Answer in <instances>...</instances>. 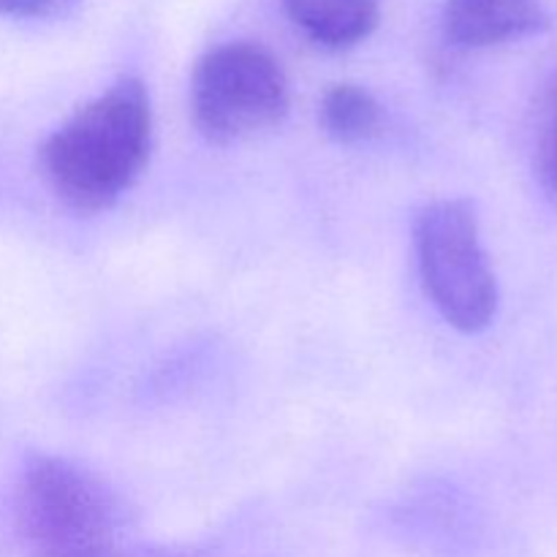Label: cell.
Segmentation results:
<instances>
[{
  "label": "cell",
  "instance_id": "4",
  "mask_svg": "<svg viewBox=\"0 0 557 557\" xmlns=\"http://www.w3.org/2000/svg\"><path fill=\"white\" fill-rule=\"evenodd\" d=\"M190 112L196 131L212 145L264 134L288 114L286 71L259 44H221L196 63Z\"/></svg>",
  "mask_w": 557,
  "mask_h": 557
},
{
  "label": "cell",
  "instance_id": "3",
  "mask_svg": "<svg viewBox=\"0 0 557 557\" xmlns=\"http://www.w3.org/2000/svg\"><path fill=\"white\" fill-rule=\"evenodd\" d=\"M422 286L446 324L476 335L498 313V281L479 232L476 207L468 199H441L413 221Z\"/></svg>",
  "mask_w": 557,
  "mask_h": 557
},
{
  "label": "cell",
  "instance_id": "8",
  "mask_svg": "<svg viewBox=\"0 0 557 557\" xmlns=\"http://www.w3.org/2000/svg\"><path fill=\"white\" fill-rule=\"evenodd\" d=\"M536 169L542 183L557 194V76L542 103L536 134Z\"/></svg>",
  "mask_w": 557,
  "mask_h": 557
},
{
  "label": "cell",
  "instance_id": "9",
  "mask_svg": "<svg viewBox=\"0 0 557 557\" xmlns=\"http://www.w3.org/2000/svg\"><path fill=\"white\" fill-rule=\"evenodd\" d=\"M71 0H0V16H16V20H38L63 11Z\"/></svg>",
  "mask_w": 557,
  "mask_h": 557
},
{
  "label": "cell",
  "instance_id": "2",
  "mask_svg": "<svg viewBox=\"0 0 557 557\" xmlns=\"http://www.w3.org/2000/svg\"><path fill=\"white\" fill-rule=\"evenodd\" d=\"M16 517L30 557H131L117 498L63 457L27 460Z\"/></svg>",
  "mask_w": 557,
  "mask_h": 557
},
{
  "label": "cell",
  "instance_id": "7",
  "mask_svg": "<svg viewBox=\"0 0 557 557\" xmlns=\"http://www.w3.org/2000/svg\"><path fill=\"white\" fill-rule=\"evenodd\" d=\"M321 128L343 145L373 139L381 131V107L359 85H335L324 92L319 109Z\"/></svg>",
  "mask_w": 557,
  "mask_h": 557
},
{
  "label": "cell",
  "instance_id": "6",
  "mask_svg": "<svg viewBox=\"0 0 557 557\" xmlns=\"http://www.w3.org/2000/svg\"><path fill=\"white\" fill-rule=\"evenodd\" d=\"M288 20L315 44L346 49L364 41L381 22L384 0H281Z\"/></svg>",
  "mask_w": 557,
  "mask_h": 557
},
{
  "label": "cell",
  "instance_id": "5",
  "mask_svg": "<svg viewBox=\"0 0 557 557\" xmlns=\"http://www.w3.org/2000/svg\"><path fill=\"white\" fill-rule=\"evenodd\" d=\"M547 27L542 0H449L444 11L446 38L468 49L517 41Z\"/></svg>",
  "mask_w": 557,
  "mask_h": 557
},
{
  "label": "cell",
  "instance_id": "1",
  "mask_svg": "<svg viewBox=\"0 0 557 557\" xmlns=\"http://www.w3.org/2000/svg\"><path fill=\"white\" fill-rule=\"evenodd\" d=\"M152 150V107L134 76L76 109L38 150V169L69 210L103 212L141 177Z\"/></svg>",
  "mask_w": 557,
  "mask_h": 557
}]
</instances>
